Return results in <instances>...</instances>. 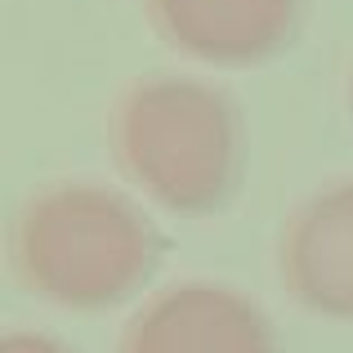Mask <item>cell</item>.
Here are the masks:
<instances>
[{"label":"cell","instance_id":"obj_3","mask_svg":"<svg viewBox=\"0 0 353 353\" xmlns=\"http://www.w3.org/2000/svg\"><path fill=\"white\" fill-rule=\"evenodd\" d=\"M121 353H277L273 322L224 282H174L121 331Z\"/></svg>","mask_w":353,"mask_h":353},{"label":"cell","instance_id":"obj_2","mask_svg":"<svg viewBox=\"0 0 353 353\" xmlns=\"http://www.w3.org/2000/svg\"><path fill=\"white\" fill-rule=\"evenodd\" d=\"M108 139L121 174L170 215H210L228 206L246 165L237 103L192 77L134 81L117 99Z\"/></svg>","mask_w":353,"mask_h":353},{"label":"cell","instance_id":"obj_1","mask_svg":"<svg viewBox=\"0 0 353 353\" xmlns=\"http://www.w3.org/2000/svg\"><path fill=\"white\" fill-rule=\"evenodd\" d=\"M165 241L134 197L90 179H59L18 206L9 264L18 282L59 309H112L143 291Z\"/></svg>","mask_w":353,"mask_h":353},{"label":"cell","instance_id":"obj_5","mask_svg":"<svg viewBox=\"0 0 353 353\" xmlns=\"http://www.w3.org/2000/svg\"><path fill=\"white\" fill-rule=\"evenodd\" d=\"M170 50L215 68H250L295 41L304 0H143Z\"/></svg>","mask_w":353,"mask_h":353},{"label":"cell","instance_id":"obj_7","mask_svg":"<svg viewBox=\"0 0 353 353\" xmlns=\"http://www.w3.org/2000/svg\"><path fill=\"white\" fill-rule=\"evenodd\" d=\"M349 99H353V90H349Z\"/></svg>","mask_w":353,"mask_h":353},{"label":"cell","instance_id":"obj_6","mask_svg":"<svg viewBox=\"0 0 353 353\" xmlns=\"http://www.w3.org/2000/svg\"><path fill=\"white\" fill-rule=\"evenodd\" d=\"M0 353H77V349L63 345L59 336H45V331H9L0 340Z\"/></svg>","mask_w":353,"mask_h":353},{"label":"cell","instance_id":"obj_4","mask_svg":"<svg viewBox=\"0 0 353 353\" xmlns=\"http://www.w3.org/2000/svg\"><path fill=\"white\" fill-rule=\"evenodd\" d=\"M277 277L300 309L353 322V179L304 197L282 224Z\"/></svg>","mask_w":353,"mask_h":353}]
</instances>
